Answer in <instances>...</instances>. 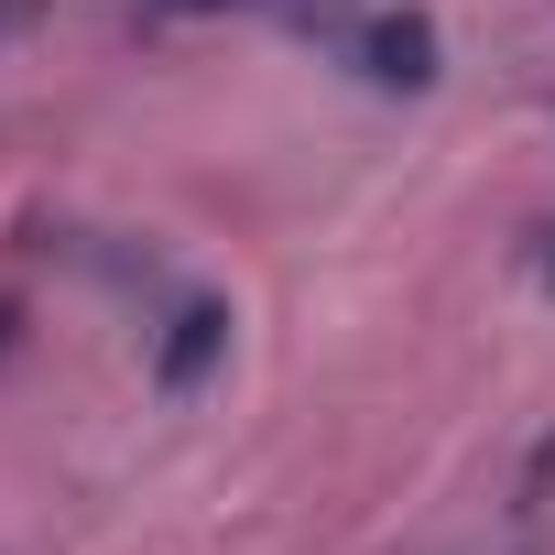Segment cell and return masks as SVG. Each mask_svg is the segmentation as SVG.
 Wrapping results in <instances>:
<instances>
[{
    "label": "cell",
    "instance_id": "2",
    "mask_svg": "<svg viewBox=\"0 0 555 555\" xmlns=\"http://www.w3.org/2000/svg\"><path fill=\"white\" fill-rule=\"evenodd\" d=\"M229 306L218 295H164V317H153V392L164 403H185V392H207L218 371H229Z\"/></svg>",
    "mask_w": 555,
    "mask_h": 555
},
{
    "label": "cell",
    "instance_id": "5",
    "mask_svg": "<svg viewBox=\"0 0 555 555\" xmlns=\"http://www.w3.org/2000/svg\"><path fill=\"white\" fill-rule=\"evenodd\" d=\"M533 284H544V295H555V218H544V229H533Z\"/></svg>",
    "mask_w": 555,
    "mask_h": 555
},
{
    "label": "cell",
    "instance_id": "4",
    "mask_svg": "<svg viewBox=\"0 0 555 555\" xmlns=\"http://www.w3.org/2000/svg\"><path fill=\"white\" fill-rule=\"evenodd\" d=\"M44 12H55V0H0V34H34Z\"/></svg>",
    "mask_w": 555,
    "mask_h": 555
},
{
    "label": "cell",
    "instance_id": "1",
    "mask_svg": "<svg viewBox=\"0 0 555 555\" xmlns=\"http://www.w3.org/2000/svg\"><path fill=\"white\" fill-rule=\"evenodd\" d=\"M306 34H317L360 88H382V99H425V88L447 77V44H436L425 12H306Z\"/></svg>",
    "mask_w": 555,
    "mask_h": 555
},
{
    "label": "cell",
    "instance_id": "3",
    "mask_svg": "<svg viewBox=\"0 0 555 555\" xmlns=\"http://www.w3.org/2000/svg\"><path fill=\"white\" fill-rule=\"evenodd\" d=\"M142 12H338V0H142Z\"/></svg>",
    "mask_w": 555,
    "mask_h": 555
}]
</instances>
